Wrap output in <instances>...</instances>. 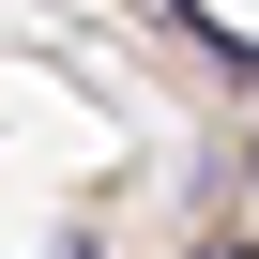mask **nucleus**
I'll list each match as a JSON object with an SVG mask.
<instances>
[{"mask_svg": "<svg viewBox=\"0 0 259 259\" xmlns=\"http://www.w3.org/2000/svg\"><path fill=\"white\" fill-rule=\"evenodd\" d=\"M46 259H92V244H46Z\"/></svg>", "mask_w": 259, "mask_h": 259, "instance_id": "1", "label": "nucleus"}]
</instances>
